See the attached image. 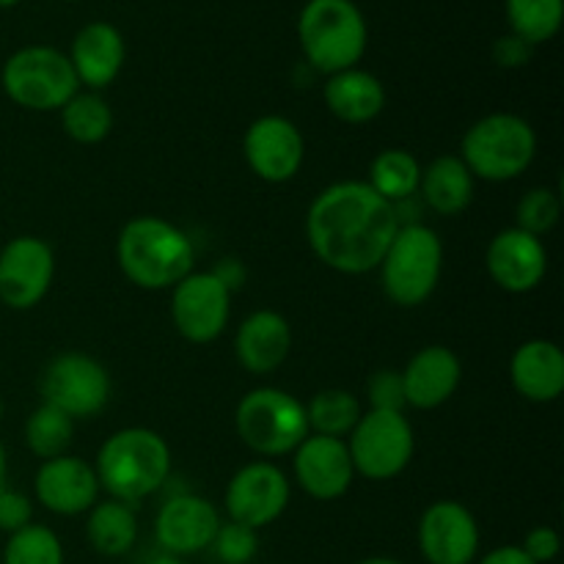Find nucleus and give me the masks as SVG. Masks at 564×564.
<instances>
[{
	"label": "nucleus",
	"instance_id": "obj_36",
	"mask_svg": "<svg viewBox=\"0 0 564 564\" xmlns=\"http://www.w3.org/2000/svg\"><path fill=\"white\" fill-rule=\"evenodd\" d=\"M28 523H33V505L25 494L0 488V529L9 534L20 532Z\"/></svg>",
	"mask_w": 564,
	"mask_h": 564
},
{
	"label": "nucleus",
	"instance_id": "obj_44",
	"mask_svg": "<svg viewBox=\"0 0 564 564\" xmlns=\"http://www.w3.org/2000/svg\"><path fill=\"white\" fill-rule=\"evenodd\" d=\"M22 0H0V9H14V6H20Z\"/></svg>",
	"mask_w": 564,
	"mask_h": 564
},
{
	"label": "nucleus",
	"instance_id": "obj_38",
	"mask_svg": "<svg viewBox=\"0 0 564 564\" xmlns=\"http://www.w3.org/2000/svg\"><path fill=\"white\" fill-rule=\"evenodd\" d=\"M534 47L527 44L523 39H518L516 33H507V36L496 39L494 42V61L505 69H518V66H527L532 61Z\"/></svg>",
	"mask_w": 564,
	"mask_h": 564
},
{
	"label": "nucleus",
	"instance_id": "obj_35",
	"mask_svg": "<svg viewBox=\"0 0 564 564\" xmlns=\"http://www.w3.org/2000/svg\"><path fill=\"white\" fill-rule=\"evenodd\" d=\"M369 411H397L405 413V389H402V375L397 369H378L367 380Z\"/></svg>",
	"mask_w": 564,
	"mask_h": 564
},
{
	"label": "nucleus",
	"instance_id": "obj_30",
	"mask_svg": "<svg viewBox=\"0 0 564 564\" xmlns=\"http://www.w3.org/2000/svg\"><path fill=\"white\" fill-rule=\"evenodd\" d=\"M505 14L510 33L538 47L562 31L564 0H505Z\"/></svg>",
	"mask_w": 564,
	"mask_h": 564
},
{
	"label": "nucleus",
	"instance_id": "obj_2",
	"mask_svg": "<svg viewBox=\"0 0 564 564\" xmlns=\"http://www.w3.org/2000/svg\"><path fill=\"white\" fill-rule=\"evenodd\" d=\"M116 262L138 290L160 292L180 284L196 264L193 240L160 215L130 218L116 240Z\"/></svg>",
	"mask_w": 564,
	"mask_h": 564
},
{
	"label": "nucleus",
	"instance_id": "obj_12",
	"mask_svg": "<svg viewBox=\"0 0 564 564\" xmlns=\"http://www.w3.org/2000/svg\"><path fill=\"white\" fill-rule=\"evenodd\" d=\"M290 499L292 485L286 474L270 460H253L229 479L224 507L229 521L259 532L284 516Z\"/></svg>",
	"mask_w": 564,
	"mask_h": 564
},
{
	"label": "nucleus",
	"instance_id": "obj_39",
	"mask_svg": "<svg viewBox=\"0 0 564 564\" xmlns=\"http://www.w3.org/2000/svg\"><path fill=\"white\" fill-rule=\"evenodd\" d=\"M213 275L220 281V284L226 286V290L231 292V295H235V292L242 290V284H246L248 270H246V264L240 262V259L226 257V259H220L218 264H215Z\"/></svg>",
	"mask_w": 564,
	"mask_h": 564
},
{
	"label": "nucleus",
	"instance_id": "obj_33",
	"mask_svg": "<svg viewBox=\"0 0 564 564\" xmlns=\"http://www.w3.org/2000/svg\"><path fill=\"white\" fill-rule=\"evenodd\" d=\"M518 229L529 231L534 237H543L560 224L562 218V198L554 187H532L523 193L516 209Z\"/></svg>",
	"mask_w": 564,
	"mask_h": 564
},
{
	"label": "nucleus",
	"instance_id": "obj_42",
	"mask_svg": "<svg viewBox=\"0 0 564 564\" xmlns=\"http://www.w3.org/2000/svg\"><path fill=\"white\" fill-rule=\"evenodd\" d=\"M6 468H9V457H6V446L0 444V488L6 482Z\"/></svg>",
	"mask_w": 564,
	"mask_h": 564
},
{
	"label": "nucleus",
	"instance_id": "obj_4",
	"mask_svg": "<svg viewBox=\"0 0 564 564\" xmlns=\"http://www.w3.org/2000/svg\"><path fill=\"white\" fill-rule=\"evenodd\" d=\"M297 42L317 75L352 69L367 53V17L356 0H306L297 14Z\"/></svg>",
	"mask_w": 564,
	"mask_h": 564
},
{
	"label": "nucleus",
	"instance_id": "obj_17",
	"mask_svg": "<svg viewBox=\"0 0 564 564\" xmlns=\"http://www.w3.org/2000/svg\"><path fill=\"white\" fill-rule=\"evenodd\" d=\"M220 523L224 521L213 501L196 494H176L158 510L154 540L163 554L185 560L213 545Z\"/></svg>",
	"mask_w": 564,
	"mask_h": 564
},
{
	"label": "nucleus",
	"instance_id": "obj_5",
	"mask_svg": "<svg viewBox=\"0 0 564 564\" xmlns=\"http://www.w3.org/2000/svg\"><path fill=\"white\" fill-rule=\"evenodd\" d=\"M538 154V132L518 113H488L460 141V160L474 180L512 182L527 174Z\"/></svg>",
	"mask_w": 564,
	"mask_h": 564
},
{
	"label": "nucleus",
	"instance_id": "obj_43",
	"mask_svg": "<svg viewBox=\"0 0 564 564\" xmlns=\"http://www.w3.org/2000/svg\"><path fill=\"white\" fill-rule=\"evenodd\" d=\"M356 564H402L400 560H391V556H369V560H361Z\"/></svg>",
	"mask_w": 564,
	"mask_h": 564
},
{
	"label": "nucleus",
	"instance_id": "obj_11",
	"mask_svg": "<svg viewBox=\"0 0 564 564\" xmlns=\"http://www.w3.org/2000/svg\"><path fill=\"white\" fill-rule=\"evenodd\" d=\"M231 292L213 275V270H193L171 286V319L182 339L209 345L229 328Z\"/></svg>",
	"mask_w": 564,
	"mask_h": 564
},
{
	"label": "nucleus",
	"instance_id": "obj_9",
	"mask_svg": "<svg viewBox=\"0 0 564 564\" xmlns=\"http://www.w3.org/2000/svg\"><path fill=\"white\" fill-rule=\"evenodd\" d=\"M345 444L356 474L369 482H389L411 466L416 435L405 413L367 411Z\"/></svg>",
	"mask_w": 564,
	"mask_h": 564
},
{
	"label": "nucleus",
	"instance_id": "obj_3",
	"mask_svg": "<svg viewBox=\"0 0 564 564\" xmlns=\"http://www.w3.org/2000/svg\"><path fill=\"white\" fill-rule=\"evenodd\" d=\"M99 488L116 501L138 505L165 488L171 477L169 441L149 427L116 430L99 446L97 463Z\"/></svg>",
	"mask_w": 564,
	"mask_h": 564
},
{
	"label": "nucleus",
	"instance_id": "obj_7",
	"mask_svg": "<svg viewBox=\"0 0 564 564\" xmlns=\"http://www.w3.org/2000/svg\"><path fill=\"white\" fill-rule=\"evenodd\" d=\"M235 430L242 444L264 460L292 455L312 433L306 405L273 386H259L242 394L235 411Z\"/></svg>",
	"mask_w": 564,
	"mask_h": 564
},
{
	"label": "nucleus",
	"instance_id": "obj_22",
	"mask_svg": "<svg viewBox=\"0 0 564 564\" xmlns=\"http://www.w3.org/2000/svg\"><path fill=\"white\" fill-rule=\"evenodd\" d=\"M292 350V328L284 314L273 308H259L248 314L235 336V356L246 372L273 375Z\"/></svg>",
	"mask_w": 564,
	"mask_h": 564
},
{
	"label": "nucleus",
	"instance_id": "obj_10",
	"mask_svg": "<svg viewBox=\"0 0 564 564\" xmlns=\"http://www.w3.org/2000/svg\"><path fill=\"white\" fill-rule=\"evenodd\" d=\"M110 389L108 369L80 350L55 356L42 375L44 405L58 408L72 422L99 416L108 408Z\"/></svg>",
	"mask_w": 564,
	"mask_h": 564
},
{
	"label": "nucleus",
	"instance_id": "obj_32",
	"mask_svg": "<svg viewBox=\"0 0 564 564\" xmlns=\"http://www.w3.org/2000/svg\"><path fill=\"white\" fill-rule=\"evenodd\" d=\"M3 564H64V543L44 523H28L6 540Z\"/></svg>",
	"mask_w": 564,
	"mask_h": 564
},
{
	"label": "nucleus",
	"instance_id": "obj_34",
	"mask_svg": "<svg viewBox=\"0 0 564 564\" xmlns=\"http://www.w3.org/2000/svg\"><path fill=\"white\" fill-rule=\"evenodd\" d=\"M209 549L220 564H248L259 554V532L242 527V523L226 521L218 527Z\"/></svg>",
	"mask_w": 564,
	"mask_h": 564
},
{
	"label": "nucleus",
	"instance_id": "obj_28",
	"mask_svg": "<svg viewBox=\"0 0 564 564\" xmlns=\"http://www.w3.org/2000/svg\"><path fill=\"white\" fill-rule=\"evenodd\" d=\"M58 113L66 135L83 147L102 143L113 130V110L99 91H77Z\"/></svg>",
	"mask_w": 564,
	"mask_h": 564
},
{
	"label": "nucleus",
	"instance_id": "obj_40",
	"mask_svg": "<svg viewBox=\"0 0 564 564\" xmlns=\"http://www.w3.org/2000/svg\"><path fill=\"white\" fill-rule=\"evenodd\" d=\"M474 564H534L527 554L521 551V545H501V549L488 551L482 560Z\"/></svg>",
	"mask_w": 564,
	"mask_h": 564
},
{
	"label": "nucleus",
	"instance_id": "obj_27",
	"mask_svg": "<svg viewBox=\"0 0 564 564\" xmlns=\"http://www.w3.org/2000/svg\"><path fill=\"white\" fill-rule=\"evenodd\" d=\"M419 180H422V165L408 149H383L369 165L367 185L386 202L400 207L419 191Z\"/></svg>",
	"mask_w": 564,
	"mask_h": 564
},
{
	"label": "nucleus",
	"instance_id": "obj_23",
	"mask_svg": "<svg viewBox=\"0 0 564 564\" xmlns=\"http://www.w3.org/2000/svg\"><path fill=\"white\" fill-rule=\"evenodd\" d=\"M510 383L523 400L549 405L564 394V352L551 339H529L512 352Z\"/></svg>",
	"mask_w": 564,
	"mask_h": 564
},
{
	"label": "nucleus",
	"instance_id": "obj_13",
	"mask_svg": "<svg viewBox=\"0 0 564 564\" xmlns=\"http://www.w3.org/2000/svg\"><path fill=\"white\" fill-rule=\"evenodd\" d=\"M55 279V251L42 237H14L0 251V303L31 312L44 301Z\"/></svg>",
	"mask_w": 564,
	"mask_h": 564
},
{
	"label": "nucleus",
	"instance_id": "obj_20",
	"mask_svg": "<svg viewBox=\"0 0 564 564\" xmlns=\"http://www.w3.org/2000/svg\"><path fill=\"white\" fill-rule=\"evenodd\" d=\"M72 69L86 91H102L121 75L127 61L124 33L108 20H94L75 33L69 44Z\"/></svg>",
	"mask_w": 564,
	"mask_h": 564
},
{
	"label": "nucleus",
	"instance_id": "obj_18",
	"mask_svg": "<svg viewBox=\"0 0 564 564\" xmlns=\"http://www.w3.org/2000/svg\"><path fill=\"white\" fill-rule=\"evenodd\" d=\"M292 471L303 494L317 501L341 499L356 479L345 441L317 433H308L306 441L292 452Z\"/></svg>",
	"mask_w": 564,
	"mask_h": 564
},
{
	"label": "nucleus",
	"instance_id": "obj_24",
	"mask_svg": "<svg viewBox=\"0 0 564 564\" xmlns=\"http://www.w3.org/2000/svg\"><path fill=\"white\" fill-rule=\"evenodd\" d=\"M323 99L330 113L345 124H369L383 113L389 94L378 75L361 69V66H352V69L328 75L323 86Z\"/></svg>",
	"mask_w": 564,
	"mask_h": 564
},
{
	"label": "nucleus",
	"instance_id": "obj_45",
	"mask_svg": "<svg viewBox=\"0 0 564 564\" xmlns=\"http://www.w3.org/2000/svg\"><path fill=\"white\" fill-rule=\"evenodd\" d=\"M61 3H80V0H61Z\"/></svg>",
	"mask_w": 564,
	"mask_h": 564
},
{
	"label": "nucleus",
	"instance_id": "obj_31",
	"mask_svg": "<svg viewBox=\"0 0 564 564\" xmlns=\"http://www.w3.org/2000/svg\"><path fill=\"white\" fill-rule=\"evenodd\" d=\"M75 438V422L53 405H39L25 422V444L39 460L66 455Z\"/></svg>",
	"mask_w": 564,
	"mask_h": 564
},
{
	"label": "nucleus",
	"instance_id": "obj_19",
	"mask_svg": "<svg viewBox=\"0 0 564 564\" xmlns=\"http://www.w3.org/2000/svg\"><path fill=\"white\" fill-rule=\"evenodd\" d=\"M99 479L91 463L75 455L42 460L33 477L36 501L53 516L75 518L91 510L99 501Z\"/></svg>",
	"mask_w": 564,
	"mask_h": 564
},
{
	"label": "nucleus",
	"instance_id": "obj_21",
	"mask_svg": "<svg viewBox=\"0 0 564 564\" xmlns=\"http://www.w3.org/2000/svg\"><path fill=\"white\" fill-rule=\"evenodd\" d=\"M405 405L416 411H435L457 394L463 380V364L446 345H427L411 356L402 369Z\"/></svg>",
	"mask_w": 564,
	"mask_h": 564
},
{
	"label": "nucleus",
	"instance_id": "obj_1",
	"mask_svg": "<svg viewBox=\"0 0 564 564\" xmlns=\"http://www.w3.org/2000/svg\"><path fill=\"white\" fill-rule=\"evenodd\" d=\"M400 226L394 204L361 180L334 182L314 196L306 213V237L314 257L345 275L378 270Z\"/></svg>",
	"mask_w": 564,
	"mask_h": 564
},
{
	"label": "nucleus",
	"instance_id": "obj_25",
	"mask_svg": "<svg viewBox=\"0 0 564 564\" xmlns=\"http://www.w3.org/2000/svg\"><path fill=\"white\" fill-rule=\"evenodd\" d=\"M419 193L424 204L441 218H455L466 213L477 193V180L463 163L460 154H438L422 169Z\"/></svg>",
	"mask_w": 564,
	"mask_h": 564
},
{
	"label": "nucleus",
	"instance_id": "obj_46",
	"mask_svg": "<svg viewBox=\"0 0 564 564\" xmlns=\"http://www.w3.org/2000/svg\"><path fill=\"white\" fill-rule=\"evenodd\" d=\"M0 419H3V400H0Z\"/></svg>",
	"mask_w": 564,
	"mask_h": 564
},
{
	"label": "nucleus",
	"instance_id": "obj_14",
	"mask_svg": "<svg viewBox=\"0 0 564 564\" xmlns=\"http://www.w3.org/2000/svg\"><path fill=\"white\" fill-rule=\"evenodd\" d=\"M242 154L253 174L270 185L295 180L306 160V141L295 121L286 116H259L248 124L242 138Z\"/></svg>",
	"mask_w": 564,
	"mask_h": 564
},
{
	"label": "nucleus",
	"instance_id": "obj_8",
	"mask_svg": "<svg viewBox=\"0 0 564 564\" xmlns=\"http://www.w3.org/2000/svg\"><path fill=\"white\" fill-rule=\"evenodd\" d=\"M0 86L11 102L36 113L61 110L80 91L66 53L50 44H28L14 50L0 69Z\"/></svg>",
	"mask_w": 564,
	"mask_h": 564
},
{
	"label": "nucleus",
	"instance_id": "obj_37",
	"mask_svg": "<svg viewBox=\"0 0 564 564\" xmlns=\"http://www.w3.org/2000/svg\"><path fill=\"white\" fill-rule=\"evenodd\" d=\"M560 549H562L560 532L551 527H534L532 532L523 538V545H521L523 554H527L534 564L554 562L556 556H560Z\"/></svg>",
	"mask_w": 564,
	"mask_h": 564
},
{
	"label": "nucleus",
	"instance_id": "obj_29",
	"mask_svg": "<svg viewBox=\"0 0 564 564\" xmlns=\"http://www.w3.org/2000/svg\"><path fill=\"white\" fill-rule=\"evenodd\" d=\"M361 416V400L347 389L317 391V394L312 397V402L306 405L308 430L317 435H328V438L345 441Z\"/></svg>",
	"mask_w": 564,
	"mask_h": 564
},
{
	"label": "nucleus",
	"instance_id": "obj_16",
	"mask_svg": "<svg viewBox=\"0 0 564 564\" xmlns=\"http://www.w3.org/2000/svg\"><path fill=\"white\" fill-rule=\"evenodd\" d=\"M485 268L490 281L510 295H529L538 290L549 273V251L543 237L510 226L488 242Z\"/></svg>",
	"mask_w": 564,
	"mask_h": 564
},
{
	"label": "nucleus",
	"instance_id": "obj_41",
	"mask_svg": "<svg viewBox=\"0 0 564 564\" xmlns=\"http://www.w3.org/2000/svg\"><path fill=\"white\" fill-rule=\"evenodd\" d=\"M147 564H185V560H180V556L163 554V551H160V554L152 556V560H149Z\"/></svg>",
	"mask_w": 564,
	"mask_h": 564
},
{
	"label": "nucleus",
	"instance_id": "obj_15",
	"mask_svg": "<svg viewBox=\"0 0 564 564\" xmlns=\"http://www.w3.org/2000/svg\"><path fill=\"white\" fill-rule=\"evenodd\" d=\"M479 543L477 518L460 501H433L419 518V551L427 564H474Z\"/></svg>",
	"mask_w": 564,
	"mask_h": 564
},
{
	"label": "nucleus",
	"instance_id": "obj_26",
	"mask_svg": "<svg viewBox=\"0 0 564 564\" xmlns=\"http://www.w3.org/2000/svg\"><path fill=\"white\" fill-rule=\"evenodd\" d=\"M86 540L94 554L108 556V560L130 554L138 540V516L132 505L116 499L97 501L88 510Z\"/></svg>",
	"mask_w": 564,
	"mask_h": 564
},
{
	"label": "nucleus",
	"instance_id": "obj_6",
	"mask_svg": "<svg viewBox=\"0 0 564 564\" xmlns=\"http://www.w3.org/2000/svg\"><path fill=\"white\" fill-rule=\"evenodd\" d=\"M380 284L386 297L400 308H416L438 290L444 270V246L427 224H402L380 262Z\"/></svg>",
	"mask_w": 564,
	"mask_h": 564
}]
</instances>
